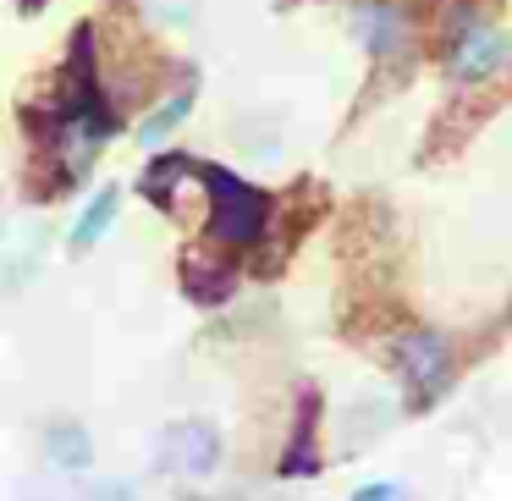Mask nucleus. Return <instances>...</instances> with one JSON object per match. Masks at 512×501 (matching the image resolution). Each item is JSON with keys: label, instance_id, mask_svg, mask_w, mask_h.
I'll return each mask as SVG.
<instances>
[{"label": "nucleus", "instance_id": "nucleus-7", "mask_svg": "<svg viewBox=\"0 0 512 501\" xmlns=\"http://www.w3.org/2000/svg\"><path fill=\"white\" fill-rule=\"evenodd\" d=\"M45 446H50V457H56L61 468H83V463H89V430H78V424H50Z\"/></svg>", "mask_w": 512, "mask_h": 501}, {"label": "nucleus", "instance_id": "nucleus-8", "mask_svg": "<svg viewBox=\"0 0 512 501\" xmlns=\"http://www.w3.org/2000/svg\"><path fill=\"white\" fill-rule=\"evenodd\" d=\"M193 6L199 0H149V12H155V23H188Z\"/></svg>", "mask_w": 512, "mask_h": 501}, {"label": "nucleus", "instance_id": "nucleus-3", "mask_svg": "<svg viewBox=\"0 0 512 501\" xmlns=\"http://www.w3.org/2000/svg\"><path fill=\"white\" fill-rule=\"evenodd\" d=\"M397 369L413 380L419 391H435L446 380V342L435 331H413L397 336Z\"/></svg>", "mask_w": 512, "mask_h": 501}, {"label": "nucleus", "instance_id": "nucleus-9", "mask_svg": "<svg viewBox=\"0 0 512 501\" xmlns=\"http://www.w3.org/2000/svg\"><path fill=\"white\" fill-rule=\"evenodd\" d=\"M83 501H138V496H133V485H122V479H105V485H94Z\"/></svg>", "mask_w": 512, "mask_h": 501}, {"label": "nucleus", "instance_id": "nucleus-10", "mask_svg": "<svg viewBox=\"0 0 512 501\" xmlns=\"http://www.w3.org/2000/svg\"><path fill=\"white\" fill-rule=\"evenodd\" d=\"M353 501H408V496H402L397 485H364V490H358Z\"/></svg>", "mask_w": 512, "mask_h": 501}, {"label": "nucleus", "instance_id": "nucleus-5", "mask_svg": "<svg viewBox=\"0 0 512 501\" xmlns=\"http://www.w3.org/2000/svg\"><path fill=\"white\" fill-rule=\"evenodd\" d=\"M188 111H193V83H182V89L171 94V100L160 105V111L149 116V122H138V144H160V138H166L171 127L188 122Z\"/></svg>", "mask_w": 512, "mask_h": 501}, {"label": "nucleus", "instance_id": "nucleus-6", "mask_svg": "<svg viewBox=\"0 0 512 501\" xmlns=\"http://www.w3.org/2000/svg\"><path fill=\"white\" fill-rule=\"evenodd\" d=\"M116 221V188H100L89 199V210L78 215V226H72V248H89V243H100L105 237V226Z\"/></svg>", "mask_w": 512, "mask_h": 501}, {"label": "nucleus", "instance_id": "nucleus-4", "mask_svg": "<svg viewBox=\"0 0 512 501\" xmlns=\"http://www.w3.org/2000/svg\"><path fill=\"white\" fill-rule=\"evenodd\" d=\"M160 446H166V463L182 468V474H210V468H215V452H221L215 430H210V424H199V419L166 430V441H160Z\"/></svg>", "mask_w": 512, "mask_h": 501}, {"label": "nucleus", "instance_id": "nucleus-1", "mask_svg": "<svg viewBox=\"0 0 512 501\" xmlns=\"http://www.w3.org/2000/svg\"><path fill=\"white\" fill-rule=\"evenodd\" d=\"M512 61V34L479 12H457L446 23V78L452 83H485Z\"/></svg>", "mask_w": 512, "mask_h": 501}, {"label": "nucleus", "instance_id": "nucleus-2", "mask_svg": "<svg viewBox=\"0 0 512 501\" xmlns=\"http://www.w3.org/2000/svg\"><path fill=\"white\" fill-rule=\"evenodd\" d=\"M347 34H353L375 61H391V56L408 50V17H402V6H391V0H353Z\"/></svg>", "mask_w": 512, "mask_h": 501}]
</instances>
